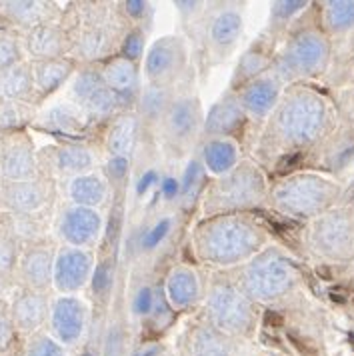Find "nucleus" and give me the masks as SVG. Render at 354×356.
Wrapping results in <instances>:
<instances>
[{
    "instance_id": "4468645a",
    "label": "nucleus",
    "mask_w": 354,
    "mask_h": 356,
    "mask_svg": "<svg viewBox=\"0 0 354 356\" xmlns=\"http://www.w3.org/2000/svg\"><path fill=\"white\" fill-rule=\"evenodd\" d=\"M303 161V154L300 152H296V154H292V156H287V159H282L280 161V168H284V170H289V168H294L298 162Z\"/></svg>"
},
{
    "instance_id": "1a4fd4ad",
    "label": "nucleus",
    "mask_w": 354,
    "mask_h": 356,
    "mask_svg": "<svg viewBox=\"0 0 354 356\" xmlns=\"http://www.w3.org/2000/svg\"><path fill=\"white\" fill-rule=\"evenodd\" d=\"M63 74H65V68H61V66H49V68H47V76H49V81L45 82V84H47V86L54 84V82L63 79Z\"/></svg>"
},
{
    "instance_id": "f3484780",
    "label": "nucleus",
    "mask_w": 354,
    "mask_h": 356,
    "mask_svg": "<svg viewBox=\"0 0 354 356\" xmlns=\"http://www.w3.org/2000/svg\"><path fill=\"white\" fill-rule=\"evenodd\" d=\"M8 262H10V250L4 244H0V268H4Z\"/></svg>"
},
{
    "instance_id": "aec40b11",
    "label": "nucleus",
    "mask_w": 354,
    "mask_h": 356,
    "mask_svg": "<svg viewBox=\"0 0 354 356\" xmlns=\"http://www.w3.org/2000/svg\"><path fill=\"white\" fill-rule=\"evenodd\" d=\"M316 273H319V276H321V278H324V280H332V275H330V270H328V268H324V266H321V268H319Z\"/></svg>"
},
{
    "instance_id": "7ed1b4c3",
    "label": "nucleus",
    "mask_w": 354,
    "mask_h": 356,
    "mask_svg": "<svg viewBox=\"0 0 354 356\" xmlns=\"http://www.w3.org/2000/svg\"><path fill=\"white\" fill-rule=\"evenodd\" d=\"M77 270H84V264H82L81 257H77V254H70V257H65L63 262H61V280H63V284H74V278H77Z\"/></svg>"
},
{
    "instance_id": "f8f14e48",
    "label": "nucleus",
    "mask_w": 354,
    "mask_h": 356,
    "mask_svg": "<svg viewBox=\"0 0 354 356\" xmlns=\"http://www.w3.org/2000/svg\"><path fill=\"white\" fill-rule=\"evenodd\" d=\"M33 356H61V353H58L50 342H42V344L34 350Z\"/></svg>"
},
{
    "instance_id": "f257e3e1",
    "label": "nucleus",
    "mask_w": 354,
    "mask_h": 356,
    "mask_svg": "<svg viewBox=\"0 0 354 356\" xmlns=\"http://www.w3.org/2000/svg\"><path fill=\"white\" fill-rule=\"evenodd\" d=\"M56 326H58V330H61V334H63L65 339H70V337H74V334L79 332V314H77V310L72 308V305L65 302V305L58 307Z\"/></svg>"
},
{
    "instance_id": "0eeeda50",
    "label": "nucleus",
    "mask_w": 354,
    "mask_h": 356,
    "mask_svg": "<svg viewBox=\"0 0 354 356\" xmlns=\"http://www.w3.org/2000/svg\"><path fill=\"white\" fill-rule=\"evenodd\" d=\"M52 44H54V42H50V34L47 33V31H42V33H38L34 36L33 49L36 50V52H49V50L52 49Z\"/></svg>"
},
{
    "instance_id": "20e7f679",
    "label": "nucleus",
    "mask_w": 354,
    "mask_h": 356,
    "mask_svg": "<svg viewBox=\"0 0 354 356\" xmlns=\"http://www.w3.org/2000/svg\"><path fill=\"white\" fill-rule=\"evenodd\" d=\"M4 166H6V172L8 175H15V177H20V175H26L31 168H29V156L26 154H20V150H15L6 162H4Z\"/></svg>"
},
{
    "instance_id": "dca6fc26",
    "label": "nucleus",
    "mask_w": 354,
    "mask_h": 356,
    "mask_svg": "<svg viewBox=\"0 0 354 356\" xmlns=\"http://www.w3.org/2000/svg\"><path fill=\"white\" fill-rule=\"evenodd\" d=\"M8 339H10V328H8V324L0 318V348H2V346H6Z\"/></svg>"
},
{
    "instance_id": "39448f33",
    "label": "nucleus",
    "mask_w": 354,
    "mask_h": 356,
    "mask_svg": "<svg viewBox=\"0 0 354 356\" xmlns=\"http://www.w3.org/2000/svg\"><path fill=\"white\" fill-rule=\"evenodd\" d=\"M13 202L17 204V207H22V209H31V207H34L36 202V193H34V188H29V186H18V188H15L13 191Z\"/></svg>"
},
{
    "instance_id": "9d476101",
    "label": "nucleus",
    "mask_w": 354,
    "mask_h": 356,
    "mask_svg": "<svg viewBox=\"0 0 354 356\" xmlns=\"http://www.w3.org/2000/svg\"><path fill=\"white\" fill-rule=\"evenodd\" d=\"M13 54H15L13 44H8V42L0 40V65H6V63L13 58Z\"/></svg>"
},
{
    "instance_id": "9b49d317",
    "label": "nucleus",
    "mask_w": 354,
    "mask_h": 356,
    "mask_svg": "<svg viewBox=\"0 0 354 356\" xmlns=\"http://www.w3.org/2000/svg\"><path fill=\"white\" fill-rule=\"evenodd\" d=\"M24 88V82H22V74H13L10 81L6 82V90L8 92H20Z\"/></svg>"
},
{
    "instance_id": "a211bd4d",
    "label": "nucleus",
    "mask_w": 354,
    "mask_h": 356,
    "mask_svg": "<svg viewBox=\"0 0 354 356\" xmlns=\"http://www.w3.org/2000/svg\"><path fill=\"white\" fill-rule=\"evenodd\" d=\"M175 191H177V182H175V180H168L166 186H164V195L172 196L175 195Z\"/></svg>"
},
{
    "instance_id": "ddd939ff",
    "label": "nucleus",
    "mask_w": 354,
    "mask_h": 356,
    "mask_svg": "<svg viewBox=\"0 0 354 356\" xmlns=\"http://www.w3.org/2000/svg\"><path fill=\"white\" fill-rule=\"evenodd\" d=\"M166 228H168V225H166V222H162L161 227L159 228H154V230H152V234H150V236H148V238H146V246H152V244L154 243H159V241H161L162 236H164V232H166Z\"/></svg>"
},
{
    "instance_id": "2eb2a0df",
    "label": "nucleus",
    "mask_w": 354,
    "mask_h": 356,
    "mask_svg": "<svg viewBox=\"0 0 354 356\" xmlns=\"http://www.w3.org/2000/svg\"><path fill=\"white\" fill-rule=\"evenodd\" d=\"M264 323H266V326H273V328H276V326H280V324L284 323V318H282L278 312H266Z\"/></svg>"
},
{
    "instance_id": "423d86ee",
    "label": "nucleus",
    "mask_w": 354,
    "mask_h": 356,
    "mask_svg": "<svg viewBox=\"0 0 354 356\" xmlns=\"http://www.w3.org/2000/svg\"><path fill=\"white\" fill-rule=\"evenodd\" d=\"M29 273L34 278V282H42V278L47 276V259L42 257H33L29 260Z\"/></svg>"
},
{
    "instance_id": "f03ea898",
    "label": "nucleus",
    "mask_w": 354,
    "mask_h": 356,
    "mask_svg": "<svg viewBox=\"0 0 354 356\" xmlns=\"http://www.w3.org/2000/svg\"><path fill=\"white\" fill-rule=\"evenodd\" d=\"M18 323H22L24 326H33L40 321L42 316V302L36 298H26L18 305Z\"/></svg>"
},
{
    "instance_id": "6e6552de",
    "label": "nucleus",
    "mask_w": 354,
    "mask_h": 356,
    "mask_svg": "<svg viewBox=\"0 0 354 356\" xmlns=\"http://www.w3.org/2000/svg\"><path fill=\"white\" fill-rule=\"evenodd\" d=\"M289 340L294 344V348H296V350H298L303 356H316V350H314L310 344H306L303 339H298L296 334H292V332H290Z\"/></svg>"
},
{
    "instance_id": "6ab92c4d",
    "label": "nucleus",
    "mask_w": 354,
    "mask_h": 356,
    "mask_svg": "<svg viewBox=\"0 0 354 356\" xmlns=\"http://www.w3.org/2000/svg\"><path fill=\"white\" fill-rule=\"evenodd\" d=\"M330 300H335V302H338V305H344L346 302V298L342 296V294H338V292H330Z\"/></svg>"
}]
</instances>
